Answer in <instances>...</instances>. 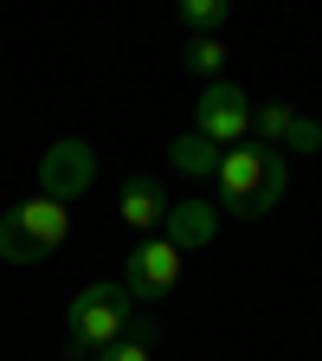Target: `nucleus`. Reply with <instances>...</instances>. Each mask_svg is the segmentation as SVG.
Returning <instances> with one entry per match:
<instances>
[{"label": "nucleus", "instance_id": "1", "mask_svg": "<svg viewBox=\"0 0 322 361\" xmlns=\"http://www.w3.org/2000/svg\"><path fill=\"white\" fill-rule=\"evenodd\" d=\"M284 188H290L284 149H264L258 135L219 149V168H213V207H219V213H233V219H264L271 207L284 200Z\"/></svg>", "mask_w": 322, "mask_h": 361}, {"label": "nucleus", "instance_id": "2", "mask_svg": "<svg viewBox=\"0 0 322 361\" xmlns=\"http://www.w3.org/2000/svg\"><path fill=\"white\" fill-rule=\"evenodd\" d=\"M129 323H135V297L123 284H84L71 297V310H65V355L90 361L104 342H116Z\"/></svg>", "mask_w": 322, "mask_h": 361}, {"label": "nucleus", "instance_id": "3", "mask_svg": "<svg viewBox=\"0 0 322 361\" xmlns=\"http://www.w3.org/2000/svg\"><path fill=\"white\" fill-rule=\"evenodd\" d=\"M65 239H71V207L45 200V194L13 200L7 213H0V258L7 264H39V258H52Z\"/></svg>", "mask_w": 322, "mask_h": 361}, {"label": "nucleus", "instance_id": "4", "mask_svg": "<svg viewBox=\"0 0 322 361\" xmlns=\"http://www.w3.org/2000/svg\"><path fill=\"white\" fill-rule=\"evenodd\" d=\"M180 264H187V252L180 245H168L161 233H142L129 245V258H123V290L135 297V303H161L174 284H180Z\"/></svg>", "mask_w": 322, "mask_h": 361}, {"label": "nucleus", "instance_id": "5", "mask_svg": "<svg viewBox=\"0 0 322 361\" xmlns=\"http://www.w3.org/2000/svg\"><path fill=\"white\" fill-rule=\"evenodd\" d=\"M90 188H97V149H90L84 135H58V142L39 155V194L58 200V207H71Z\"/></svg>", "mask_w": 322, "mask_h": 361}, {"label": "nucleus", "instance_id": "6", "mask_svg": "<svg viewBox=\"0 0 322 361\" xmlns=\"http://www.w3.org/2000/svg\"><path fill=\"white\" fill-rule=\"evenodd\" d=\"M252 97L233 84V78H213V84H200V104H194V129L206 135L213 149H233V142H245L252 135Z\"/></svg>", "mask_w": 322, "mask_h": 361}, {"label": "nucleus", "instance_id": "7", "mask_svg": "<svg viewBox=\"0 0 322 361\" xmlns=\"http://www.w3.org/2000/svg\"><path fill=\"white\" fill-rule=\"evenodd\" d=\"M168 207H174V200L161 194V180H155V174H129L123 188H116V213H123L129 233H161Z\"/></svg>", "mask_w": 322, "mask_h": 361}, {"label": "nucleus", "instance_id": "8", "mask_svg": "<svg viewBox=\"0 0 322 361\" xmlns=\"http://www.w3.org/2000/svg\"><path fill=\"white\" fill-rule=\"evenodd\" d=\"M213 233H219V207H213V200H174L168 219H161V239L180 245V252L213 245Z\"/></svg>", "mask_w": 322, "mask_h": 361}, {"label": "nucleus", "instance_id": "9", "mask_svg": "<svg viewBox=\"0 0 322 361\" xmlns=\"http://www.w3.org/2000/svg\"><path fill=\"white\" fill-rule=\"evenodd\" d=\"M90 361H155V316H149V310H135V323H129L116 342H104Z\"/></svg>", "mask_w": 322, "mask_h": 361}, {"label": "nucleus", "instance_id": "10", "mask_svg": "<svg viewBox=\"0 0 322 361\" xmlns=\"http://www.w3.org/2000/svg\"><path fill=\"white\" fill-rule=\"evenodd\" d=\"M168 161H174L180 174H194V180H213V168H219V149L206 142L200 129H180L174 142H168Z\"/></svg>", "mask_w": 322, "mask_h": 361}, {"label": "nucleus", "instance_id": "11", "mask_svg": "<svg viewBox=\"0 0 322 361\" xmlns=\"http://www.w3.org/2000/svg\"><path fill=\"white\" fill-rule=\"evenodd\" d=\"M225 59H233V52H225L219 32H187V52H180V65H187L200 84H213V78L225 71Z\"/></svg>", "mask_w": 322, "mask_h": 361}, {"label": "nucleus", "instance_id": "12", "mask_svg": "<svg viewBox=\"0 0 322 361\" xmlns=\"http://www.w3.org/2000/svg\"><path fill=\"white\" fill-rule=\"evenodd\" d=\"M297 116H303L297 104H258V110H252V129H258V142H264V149H284V142H290V129H297Z\"/></svg>", "mask_w": 322, "mask_h": 361}, {"label": "nucleus", "instance_id": "13", "mask_svg": "<svg viewBox=\"0 0 322 361\" xmlns=\"http://www.w3.org/2000/svg\"><path fill=\"white\" fill-rule=\"evenodd\" d=\"M174 13H180L187 32H219L233 20V0H174Z\"/></svg>", "mask_w": 322, "mask_h": 361}, {"label": "nucleus", "instance_id": "14", "mask_svg": "<svg viewBox=\"0 0 322 361\" xmlns=\"http://www.w3.org/2000/svg\"><path fill=\"white\" fill-rule=\"evenodd\" d=\"M316 149H322V123L297 116V129H290V142H284V155H316Z\"/></svg>", "mask_w": 322, "mask_h": 361}]
</instances>
